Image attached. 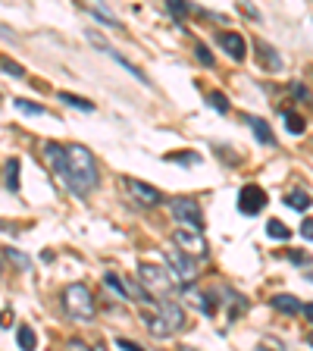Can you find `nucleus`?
<instances>
[{
  "label": "nucleus",
  "mask_w": 313,
  "mask_h": 351,
  "mask_svg": "<svg viewBox=\"0 0 313 351\" xmlns=\"http://www.w3.org/2000/svg\"><path fill=\"white\" fill-rule=\"evenodd\" d=\"M166 10H169L173 16H185V13H188V3H182V0H169Z\"/></svg>",
  "instance_id": "c85d7f7f"
},
{
  "label": "nucleus",
  "mask_w": 313,
  "mask_h": 351,
  "mask_svg": "<svg viewBox=\"0 0 313 351\" xmlns=\"http://www.w3.org/2000/svg\"><path fill=\"white\" fill-rule=\"evenodd\" d=\"M138 279H141V285H145L147 292H153L157 298H169V295L179 289L175 273L163 270V267H157V263H138Z\"/></svg>",
  "instance_id": "7ed1b4c3"
},
{
  "label": "nucleus",
  "mask_w": 313,
  "mask_h": 351,
  "mask_svg": "<svg viewBox=\"0 0 313 351\" xmlns=\"http://www.w3.org/2000/svg\"><path fill=\"white\" fill-rule=\"evenodd\" d=\"M195 53H197V60H201V63H204V66H213V57H210V51H207L204 44H197V47H195Z\"/></svg>",
  "instance_id": "c756f323"
},
{
  "label": "nucleus",
  "mask_w": 313,
  "mask_h": 351,
  "mask_svg": "<svg viewBox=\"0 0 313 351\" xmlns=\"http://www.w3.org/2000/svg\"><path fill=\"white\" fill-rule=\"evenodd\" d=\"M285 204L295 207V210H307V207H310V197H307V191L295 189V191H288V195H285Z\"/></svg>",
  "instance_id": "6ab92c4d"
},
{
  "label": "nucleus",
  "mask_w": 313,
  "mask_h": 351,
  "mask_svg": "<svg viewBox=\"0 0 313 351\" xmlns=\"http://www.w3.org/2000/svg\"><path fill=\"white\" fill-rule=\"evenodd\" d=\"M91 351H110V348H107V345H103V342H97V345H95V348H91Z\"/></svg>",
  "instance_id": "e433bc0d"
},
{
  "label": "nucleus",
  "mask_w": 313,
  "mask_h": 351,
  "mask_svg": "<svg viewBox=\"0 0 313 351\" xmlns=\"http://www.w3.org/2000/svg\"><path fill=\"white\" fill-rule=\"evenodd\" d=\"M60 101L69 104V107H75V110H82V113H95V104L85 101V97H79V95H69V91H63V95H60Z\"/></svg>",
  "instance_id": "a211bd4d"
},
{
  "label": "nucleus",
  "mask_w": 313,
  "mask_h": 351,
  "mask_svg": "<svg viewBox=\"0 0 313 351\" xmlns=\"http://www.w3.org/2000/svg\"><path fill=\"white\" fill-rule=\"evenodd\" d=\"M273 307L282 311V314H298V311H304V304H301L295 295H273Z\"/></svg>",
  "instance_id": "dca6fc26"
},
{
  "label": "nucleus",
  "mask_w": 313,
  "mask_h": 351,
  "mask_svg": "<svg viewBox=\"0 0 313 351\" xmlns=\"http://www.w3.org/2000/svg\"><path fill=\"white\" fill-rule=\"evenodd\" d=\"M285 125H288V132H292V135H301V132L307 129L304 117H298V113H285Z\"/></svg>",
  "instance_id": "5701e85b"
},
{
  "label": "nucleus",
  "mask_w": 313,
  "mask_h": 351,
  "mask_svg": "<svg viewBox=\"0 0 313 351\" xmlns=\"http://www.w3.org/2000/svg\"><path fill=\"white\" fill-rule=\"evenodd\" d=\"M13 104L22 110V113H32V117H44V107H41V104H32V101H25V97H16Z\"/></svg>",
  "instance_id": "b1692460"
},
{
  "label": "nucleus",
  "mask_w": 313,
  "mask_h": 351,
  "mask_svg": "<svg viewBox=\"0 0 313 351\" xmlns=\"http://www.w3.org/2000/svg\"><path fill=\"white\" fill-rule=\"evenodd\" d=\"M216 41H219V47H223V51H226L232 60H238V63L245 60V51H248V44H245V38H241L238 32H219Z\"/></svg>",
  "instance_id": "f8f14e48"
},
{
  "label": "nucleus",
  "mask_w": 313,
  "mask_h": 351,
  "mask_svg": "<svg viewBox=\"0 0 313 351\" xmlns=\"http://www.w3.org/2000/svg\"><path fill=\"white\" fill-rule=\"evenodd\" d=\"M207 101H210V107L216 110V113H229V101H226V95H223V91H213Z\"/></svg>",
  "instance_id": "393cba45"
},
{
  "label": "nucleus",
  "mask_w": 313,
  "mask_h": 351,
  "mask_svg": "<svg viewBox=\"0 0 313 351\" xmlns=\"http://www.w3.org/2000/svg\"><path fill=\"white\" fill-rule=\"evenodd\" d=\"M263 207H266V191H263L260 185H245V189L238 191V210L241 213L254 217V213H260Z\"/></svg>",
  "instance_id": "1a4fd4ad"
},
{
  "label": "nucleus",
  "mask_w": 313,
  "mask_h": 351,
  "mask_svg": "<svg viewBox=\"0 0 313 351\" xmlns=\"http://www.w3.org/2000/svg\"><path fill=\"white\" fill-rule=\"evenodd\" d=\"M301 235H304L307 241H313V219H304V223H301Z\"/></svg>",
  "instance_id": "7c9ffc66"
},
{
  "label": "nucleus",
  "mask_w": 313,
  "mask_h": 351,
  "mask_svg": "<svg viewBox=\"0 0 313 351\" xmlns=\"http://www.w3.org/2000/svg\"><path fill=\"white\" fill-rule=\"evenodd\" d=\"M119 348H123V351H145V348H141V345H135V342H129V339H119Z\"/></svg>",
  "instance_id": "473e14b6"
},
{
  "label": "nucleus",
  "mask_w": 313,
  "mask_h": 351,
  "mask_svg": "<svg viewBox=\"0 0 313 351\" xmlns=\"http://www.w3.org/2000/svg\"><path fill=\"white\" fill-rule=\"evenodd\" d=\"M182 351H195V348H182Z\"/></svg>",
  "instance_id": "58836bf2"
},
{
  "label": "nucleus",
  "mask_w": 313,
  "mask_h": 351,
  "mask_svg": "<svg viewBox=\"0 0 313 351\" xmlns=\"http://www.w3.org/2000/svg\"><path fill=\"white\" fill-rule=\"evenodd\" d=\"M153 311V314L160 317L163 323L169 326V332H175V329H182L185 326V311L175 301H169V298H153L151 304H147Z\"/></svg>",
  "instance_id": "423d86ee"
},
{
  "label": "nucleus",
  "mask_w": 313,
  "mask_h": 351,
  "mask_svg": "<svg viewBox=\"0 0 313 351\" xmlns=\"http://www.w3.org/2000/svg\"><path fill=\"white\" fill-rule=\"evenodd\" d=\"M292 91L301 97V101H307V91H304V88H301V85H292Z\"/></svg>",
  "instance_id": "f704fd0d"
},
{
  "label": "nucleus",
  "mask_w": 313,
  "mask_h": 351,
  "mask_svg": "<svg viewBox=\"0 0 313 351\" xmlns=\"http://www.w3.org/2000/svg\"><path fill=\"white\" fill-rule=\"evenodd\" d=\"M125 189H129V195L138 201L141 207H157L163 201V195L153 185H147V182H141V179H125Z\"/></svg>",
  "instance_id": "9d476101"
},
{
  "label": "nucleus",
  "mask_w": 313,
  "mask_h": 351,
  "mask_svg": "<svg viewBox=\"0 0 313 351\" xmlns=\"http://www.w3.org/2000/svg\"><path fill=\"white\" fill-rule=\"evenodd\" d=\"M169 210H173V217L182 223L185 229H204V217H201V207L195 204V201H188V197H175L173 204H169Z\"/></svg>",
  "instance_id": "39448f33"
},
{
  "label": "nucleus",
  "mask_w": 313,
  "mask_h": 351,
  "mask_svg": "<svg viewBox=\"0 0 313 351\" xmlns=\"http://www.w3.org/2000/svg\"><path fill=\"white\" fill-rule=\"evenodd\" d=\"M310 279H313V276H310Z\"/></svg>",
  "instance_id": "ea45409f"
},
{
  "label": "nucleus",
  "mask_w": 313,
  "mask_h": 351,
  "mask_svg": "<svg viewBox=\"0 0 313 351\" xmlns=\"http://www.w3.org/2000/svg\"><path fill=\"white\" fill-rule=\"evenodd\" d=\"M63 307L66 314L73 317V320L79 323H91L97 314V304H95V295H91V289L82 282H73L63 289Z\"/></svg>",
  "instance_id": "f03ea898"
},
{
  "label": "nucleus",
  "mask_w": 313,
  "mask_h": 351,
  "mask_svg": "<svg viewBox=\"0 0 313 351\" xmlns=\"http://www.w3.org/2000/svg\"><path fill=\"white\" fill-rule=\"evenodd\" d=\"M254 51H257V63H260V69H266V73H279L282 69V57L276 53V47L266 41H254Z\"/></svg>",
  "instance_id": "9b49d317"
},
{
  "label": "nucleus",
  "mask_w": 313,
  "mask_h": 351,
  "mask_svg": "<svg viewBox=\"0 0 313 351\" xmlns=\"http://www.w3.org/2000/svg\"><path fill=\"white\" fill-rule=\"evenodd\" d=\"M66 157H69V169H73L79 197H88V191H95L97 185H101V173H97L95 154L88 151L85 145H69L66 147Z\"/></svg>",
  "instance_id": "f257e3e1"
},
{
  "label": "nucleus",
  "mask_w": 313,
  "mask_h": 351,
  "mask_svg": "<svg viewBox=\"0 0 313 351\" xmlns=\"http://www.w3.org/2000/svg\"><path fill=\"white\" fill-rule=\"evenodd\" d=\"M3 185H7V191H19V160L16 157H7V163H3Z\"/></svg>",
  "instance_id": "2eb2a0df"
},
{
  "label": "nucleus",
  "mask_w": 313,
  "mask_h": 351,
  "mask_svg": "<svg viewBox=\"0 0 313 351\" xmlns=\"http://www.w3.org/2000/svg\"><path fill=\"white\" fill-rule=\"evenodd\" d=\"M113 60H116L119 66H125V69H129V73L135 75V79H138V82H145V85H151V79H147V75L141 73V69H138V66H135V63H129V60H125L123 53H113Z\"/></svg>",
  "instance_id": "4be33fe9"
},
{
  "label": "nucleus",
  "mask_w": 313,
  "mask_h": 351,
  "mask_svg": "<svg viewBox=\"0 0 313 351\" xmlns=\"http://www.w3.org/2000/svg\"><path fill=\"white\" fill-rule=\"evenodd\" d=\"M245 123L254 129V138H257V141H263V145H276V135H273V129H270V123H266V119H260V117H245Z\"/></svg>",
  "instance_id": "ddd939ff"
},
{
  "label": "nucleus",
  "mask_w": 313,
  "mask_h": 351,
  "mask_svg": "<svg viewBox=\"0 0 313 351\" xmlns=\"http://www.w3.org/2000/svg\"><path fill=\"white\" fill-rule=\"evenodd\" d=\"M304 314H307V320L313 323V304H304Z\"/></svg>",
  "instance_id": "c9c22d12"
},
{
  "label": "nucleus",
  "mask_w": 313,
  "mask_h": 351,
  "mask_svg": "<svg viewBox=\"0 0 313 351\" xmlns=\"http://www.w3.org/2000/svg\"><path fill=\"white\" fill-rule=\"evenodd\" d=\"M103 285H107V289H113V292H116L119 295V298H129V285H125L123 282V279H119L116 276V273H107V276H103Z\"/></svg>",
  "instance_id": "aec40b11"
},
{
  "label": "nucleus",
  "mask_w": 313,
  "mask_h": 351,
  "mask_svg": "<svg viewBox=\"0 0 313 351\" xmlns=\"http://www.w3.org/2000/svg\"><path fill=\"white\" fill-rule=\"evenodd\" d=\"M188 304H191V307H197V311H201L204 317H213V314H216V304H210V298L197 292L195 285L188 289Z\"/></svg>",
  "instance_id": "4468645a"
},
{
  "label": "nucleus",
  "mask_w": 313,
  "mask_h": 351,
  "mask_svg": "<svg viewBox=\"0 0 313 351\" xmlns=\"http://www.w3.org/2000/svg\"><path fill=\"white\" fill-rule=\"evenodd\" d=\"M91 13H95V16H101V19L107 22V25H113V29H119V19H116V16H113V13H107V10H103L101 3H95V7H91Z\"/></svg>",
  "instance_id": "cd10ccee"
},
{
  "label": "nucleus",
  "mask_w": 313,
  "mask_h": 351,
  "mask_svg": "<svg viewBox=\"0 0 313 351\" xmlns=\"http://www.w3.org/2000/svg\"><path fill=\"white\" fill-rule=\"evenodd\" d=\"M257 351H285V345L279 342L276 336H263L260 345H257Z\"/></svg>",
  "instance_id": "a878e982"
},
{
  "label": "nucleus",
  "mask_w": 313,
  "mask_h": 351,
  "mask_svg": "<svg viewBox=\"0 0 313 351\" xmlns=\"http://www.w3.org/2000/svg\"><path fill=\"white\" fill-rule=\"evenodd\" d=\"M166 261H169V267H173L175 279H182V282L191 289V282L197 279V263H195V257H188L185 251H179V248H169V251H166Z\"/></svg>",
  "instance_id": "0eeeda50"
},
{
  "label": "nucleus",
  "mask_w": 313,
  "mask_h": 351,
  "mask_svg": "<svg viewBox=\"0 0 313 351\" xmlns=\"http://www.w3.org/2000/svg\"><path fill=\"white\" fill-rule=\"evenodd\" d=\"M173 241H175V248L185 251V254H195V257H207V239L197 229H175L173 232Z\"/></svg>",
  "instance_id": "6e6552de"
},
{
  "label": "nucleus",
  "mask_w": 313,
  "mask_h": 351,
  "mask_svg": "<svg viewBox=\"0 0 313 351\" xmlns=\"http://www.w3.org/2000/svg\"><path fill=\"white\" fill-rule=\"evenodd\" d=\"M3 73L13 75V79H25V69H22L19 63H13L10 57H3Z\"/></svg>",
  "instance_id": "bb28decb"
},
{
  "label": "nucleus",
  "mask_w": 313,
  "mask_h": 351,
  "mask_svg": "<svg viewBox=\"0 0 313 351\" xmlns=\"http://www.w3.org/2000/svg\"><path fill=\"white\" fill-rule=\"evenodd\" d=\"M44 157H47V163L53 167V173H57L60 182L73 191V195H79L75 179H73V169H69V157H66V147L57 145V141H47V145H44Z\"/></svg>",
  "instance_id": "20e7f679"
},
{
  "label": "nucleus",
  "mask_w": 313,
  "mask_h": 351,
  "mask_svg": "<svg viewBox=\"0 0 313 351\" xmlns=\"http://www.w3.org/2000/svg\"><path fill=\"white\" fill-rule=\"evenodd\" d=\"M307 345H310V348H313V332H310V336H307Z\"/></svg>",
  "instance_id": "4c0bfd02"
},
{
  "label": "nucleus",
  "mask_w": 313,
  "mask_h": 351,
  "mask_svg": "<svg viewBox=\"0 0 313 351\" xmlns=\"http://www.w3.org/2000/svg\"><path fill=\"white\" fill-rule=\"evenodd\" d=\"M16 342H19L22 351H35L38 348V339H35V332H32L29 326H19V329H16Z\"/></svg>",
  "instance_id": "f3484780"
},
{
  "label": "nucleus",
  "mask_w": 313,
  "mask_h": 351,
  "mask_svg": "<svg viewBox=\"0 0 313 351\" xmlns=\"http://www.w3.org/2000/svg\"><path fill=\"white\" fill-rule=\"evenodd\" d=\"M285 257H292L295 263H307V257H304V251H288Z\"/></svg>",
  "instance_id": "72a5a7b5"
},
{
  "label": "nucleus",
  "mask_w": 313,
  "mask_h": 351,
  "mask_svg": "<svg viewBox=\"0 0 313 351\" xmlns=\"http://www.w3.org/2000/svg\"><path fill=\"white\" fill-rule=\"evenodd\" d=\"M63 351H88V345H85V342H79V339H69Z\"/></svg>",
  "instance_id": "2f4dec72"
},
{
  "label": "nucleus",
  "mask_w": 313,
  "mask_h": 351,
  "mask_svg": "<svg viewBox=\"0 0 313 351\" xmlns=\"http://www.w3.org/2000/svg\"><path fill=\"white\" fill-rule=\"evenodd\" d=\"M266 232H270V239H288V235H292V229L285 226V223H279V219H270V223H266Z\"/></svg>",
  "instance_id": "412c9836"
}]
</instances>
